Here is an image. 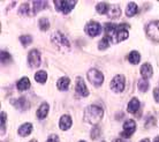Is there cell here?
<instances>
[{
    "label": "cell",
    "instance_id": "1",
    "mask_svg": "<svg viewBox=\"0 0 159 142\" xmlns=\"http://www.w3.org/2000/svg\"><path fill=\"white\" fill-rule=\"evenodd\" d=\"M104 29H105V36L104 37H106L111 44L120 43V42L128 38L127 29H129V24L106 23L104 26Z\"/></svg>",
    "mask_w": 159,
    "mask_h": 142
},
{
    "label": "cell",
    "instance_id": "2",
    "mask_svg": "<svg viewBox=\"0 0 159 142\" xmlns=\"http://www.w3.org/2000/svg\"><path fill=\"white\" fill-rule=\"evenodd\" d=\"M104 110L98 105H89L84 110V121L91 125H97L103 119Z\"/></svg>",
    "mask_w": 159,
    "mask_h": 142
},
{
    "label": "cell",
    "instance_id": "3",
    "mask_svg": "<svg viewBox=\"0 0 159 142\" xmlns=\"http://www.w3.org/2000/svg\"><path fill=\"white\" fill-rule=\"evenodd\" d=\"M51 40L52 43L54 44L57 47H59L61 51L67 52L70 50V43L66 36L60 31H56L53 32L51 36Z\"/></svg>",
    "mask_w": 159,
    "mask_h": 142
},
{
    "label": "cell",
    "instance_id": "4",
    "mask_svg": "<svg viewBox=\"0 0 159 142\" xmlns=\"http://www.w3.org/2000/svg\"><path fill=\"white\" fill-rule=\"evenodd\" d=\"M88 80L96 87H100L104 82V75L97 68H91L88 71Z\"/></svg>",
    "mask_w": 159,
    "mask_h": 142
},
{
    "label": "cell",
    "instance_id": "5",
    "mask_svg": "<svg viewBox=\"0 0 159 142\" xmlns=\"http://www.w3.org/2000/svg\"><path fill=\"white\" fill-rule=\"evenodd\" d=\"M145 32L150 40L159 42V20L151 21L150 23H148L145 27Z\"/></svg>",
    "mask_w": 159,
    "mask_h": 142
},
{
    "label": "cell",
    "instance_id": "6",
    "mask_svg": "<svg viewBox=\"0 0 159 142\" xmlns=\"http://www.w3.org/2000/svg\"><path fill=\"white\" fill-rule=\"evenodd\" d=\"M76 2L75 0H69V1H67V0H56L54 1V6H56L57 11L58 12H61L64 13V14H68V13L72 11L73 8L76 6Z\"/></svg>",
    "mask_w": 159,
    "mask_h": 142
},
{
    "label": "cell",
    "instance_id": "7",
    "mask_svg": "<svg viewBox=\"0 0 159 142\" xmlns=\"http://www.w3.org/2000/svg\"><path fill=\"white\" fill-rule=\"evenodd\" d=\"M125 86H126V78L121 74L116 75V76L112 79L111 84H110L112 91H114L116 94L122 92L123 89H125Z\"/></svg>",
    "mask_w": 159,
    "mask_h": 142
},
{
    "label": "cell",
    "instance_id": "8",
    "mask_svg": "<svg viewBox=\"0 0 159 142\" xmlns=\"http://www.w3.org/2000/svg\"><path fill=\"white\" fill-rule=\"evenodd\" d=\"M135 130H136V122L133 119H128V120H126V121L123 122V132H121L120 135L123 136V138L128 139L134 134Z\"/></svg>",
    "mask_w": 159,
    "mask_h": 142
},
{
    "label": "cell",
    "instance_id": "9",
    "mask_svg": "<svg viewBox=\"0 0 159 142\" xmlns=\"http://www.w3.org/2000/svg\"><path fill=\"white\" fill-rule=\"evenodd\" d=\"M28 63L30 65V67L36 68L38 67L42 63V58H40V52L37 49H34L29 52L28 54Z\"/></svg>",
    "mask_w": 159,
    "mask_h": 142
},
{
    "label": "cell",
    "instance_id": "10",
    "mask_svg": "<svg viewBox=\"0 0 159 142\" xmlns=\"http://www.w3.org/2000/svg\"><path fill=\"white\" fill-rule=\"evenodd\" d=\"M85 32L90 37H96L102 32V26L96 21H90L89 23L85 26Z\"/></svg>",
    "mask_w": 159,
    "mask_h": 142
},
{
    "label": "cell",
    "instance_id": "11",
    "mask_svg": "<svg viewBox=\"0 0 159 142\" xmlns=\"http://www.w3.org/2000/svg\"><path fill=\"white\" fill-rule=\"evenodd\" d=\"M75 90H76V94L79 95V96H81V97H87V96H89V90H88L87 88V84H85L84 80L81 76L76 78Z\"/></svg>",
    "mask_w": 159,
    "mask_h": 142
},
{
    "label": "cell",
    "instance_id": "12",
    "mask_svg": "<svg viewBox=\"0 0 159 142\" xmlns=\"http://www.w3.org/2000/svg\"><path fill=\"white\" fill-rule=\"evenodd\" d=\"M12 104L20 111L28 110L29 107H30V104H29V102L27 101L25 97H19V98L16 99H12Z\"/></svg>",
    "mask_w": 159,
    "mask_h": 142
},
{
    "label": "cell",
    "instance_id": "13",
    "mask_svg": "<svg viewBox=\"0 0 159 142\" xmlns=\"http://www.w3.org/2000/svg\"><path fill=\"white\" fill-rule=\"evenodd\" d=\"M72 124H73V120H72V117L69 115H64L61 116V118L59 120V127L61 130H69L70 127H72Z\"/></svg>",
    "mask_w": 159,
    "mask_h": 142
},
{
    "label": "cell",
    "instance_id": "14",
    "mask_svg": "<svg viewBox=\"0 0 159 142\" xmlns=\"http://www.w3.org/2000/svg\"><path fill=\"white\" fill-rule=\"evenodd\" d=\"M141 75H142V79H150L152 76V73H153V69H152V66L149 63H144L142 66H141Z\"/></svg>",
    "mask_w": 159,
    "mask_h": 142
},
{
    "label": "cell",
    "instance_id": "15",
    "mask_svg": "<svg viewBox=\"0 0 159 142\" xmlns=\"http://www.w3.org/2000/svg\"><path fill=\"white\" fill-rule=\"evenodd\" d=\"M48 111H50V105H48V103H42L40 104V107L37 109V112H36V116L38 119H45L46 118V116L48 115Z\"/></svg>",
    "mask_w": 159,
    "mask_h": 142
},
{
    "label": "cell",
    "instance_id": "16",
    "mask_svg": "<svg viewBox=\"0 0 159 142\" xmlns=\"http://www.w3.org/2000/svg\"><path fill=\"white\" fill-rule=\"evenodd\" d=\"M121 15V8L119 5H110L107 16L110 19H118Z\"/></svg>",
    "mask_w": 159,
    "mask_h": 142
},
{
    "label": "cell",
    "instance_id": "17",
    "mask_svg": "<svg viewBox=\"0 0 159 142\" xmlns=\"http://www.w3.org/2000/svg\"><path fill=\"white\" fill-rule=\"evenodd\" d=\"M31 132H32V124H30V122H24V124H22L19 127V130H17V133H19L20 136H28Z\"/></svg>",
    "mask_w": 159,
    "mask_h": 142
},
{
    "label": "cell",
    "instance_id": "18",
    "mask_svg": "<svg viewBox=\"0 0 159 142\" xmlns=\"http://www.w3.org/2000/svg\"><path fill=\"white\" fill-rule=\"evenodd\" d=\"M139 107H141V103H139V98L133 97V98L129 101V103H128L127 111L129 112V113H135L136 111H139Z\"/></svg>",
    "mask_w": 159,
    "mask_h": 142
},
{
    "label": "cell",
    "instance_id": "19",
    "mask_svg": "<svg viewBox=\"0 0 159 142\" xmlns=\"http://www.w3.org/2000/svg\"><path fill=\"white\" fill-rule=\"evenodd\" d=\"M16 87H17V90L19 91H24L28 90L30 88V80L27 78V76H23L22 79H20L16 83Z\"/></svg>",
    "mask_w": 159,
    "mask_h": 142
},
{
    "label": "cell",
    "instance_id": "20",
    "mask_svg": "<svg viewBox=\"0 0 159 142\" xmlns=\"http://www.w3.org/2000/svg\"><path fill=\"white\" fill-rule=\"evenodd\" d=\"M69 83H70V79L67 78V76H62V78H60L58 80V82H57V88L59 89V90H67L68 88H69Z\"/></svg>",
    "mask_w": 159,
    "mask_h": 142
},
{
    "label": "cell",
    "instance_id": "21",
    "mask_svg": "<svg viewBox=\"0 0 159 142\" xmlns=\"http://www.w3.org/2000/svg\"><path fill=\"white\" fill-rule=\"evenodd\" d=\"M48 7V2L46 1H34L32 2V12H31V15H36L37 13L44 9V8Z\"/></svg>",
    "mask_w": 159,
    "mask_h": 142
},
{
    "label": "cell",
    "instance_id": "22",
    "mask_svg": "<svg viewBox=\"0 0 159 142\" xmlns=\"http://www.w3.org/2000/svg\"><path fill=\"white\" fill-rule=\"evenodd\" d=\"M139 60H141V54L137 51H131L128 54V61L131 65H137V64H139Z\"/></svg>",
    "mask_w": 159,
    "mask_h": 142
},
{
    "label": "cell",
    "instance_id": "23",
    "mask_svg": "<svg viewBox=\"0 0 159 142\" xmlns=\"http://www.w3.org/2000/svg\"><path fill=\"white\" fill-rule=\"evenodd\" d=\"M139 11V8H137V5L135 2H129L127 5V8H126V15L131 17V16L136 15V13Z\"/></svg>",
    "mask_w": 159,
    "mask_h": 142
},
{
    "label": "cell",
    "instance_id": "24",
    "mask_svg": "<svg viewBox=\"0 0 159 142\" xmlns=\"http://www.w3.org/2000/svg\"><path fill=\"white\" fill-rule=\"evenodd\" d=\"M35 80L38 83H45L48 80V73L45 71H38L35 74Z\"/></svg>",
    "mask_w": 159,
    "mask_h": 142
},
{
    "label": "cell",
    "instance_id": "25",
    "mask_svg": "<svg viewBox=\"0 0 159 142\" xmlns=\"http://www.w3.org/2000/svg\"><path fill=\"white\" fill-rule=\"evenodd\" d=\"M108 7H110V4H106V2H99V4L96 5V11L99 13V14H107Z\"/></svg>",
    "mask_w": 159,
    "mask_h": 142
},
{
    "label": "cell",
    "instance_id": "26",
    "mask_svg": "<svg viewBox=\"0 0 159 142\" xmlns=\"http://www.w3.org/2000/svg\"><path fill=\"white\" fill-rule=\"evenodd\" d=\"M38 26H39L40 30H43V31H46L48 28H50V21H48L46 17H42V19L38 21Z\"/></svg>",
    "mask_w": 159,
    "mask_h": 142
},
{
    "label": "cell",
    "instance_id": "27",
    "mask_svg": "<svg viewBox=\"0 0 159 142\" xmlns=\"http://www.w3.org/2000/svg\"><path fill=\"white\" fill-rule=\"evenodd\" d=\"M137 87H139V91H142V92H147V90L149 89V82H148V80L141 79L139 81V84H137Z\"/></svg>",
    "mask_w": 159,
    "mask_h": 142
},
{
    "label": "cell",
    "instance_id": "28",
    "mask_svg": "<svg viewBox=\"0 0 159 142\" xmlns=\"http://www.w3.org/2000/svg\"><path fill=\"white\" fill-rule=\"evenodd\" d=\"M0 118H1V135H4L6 132V122H7V115L5 111H1Z\"/></svg>",
    "mask_w": 159,
    "mask_h": 142
},
{
    "label": "cell",
    "instance_id": "29",
    "mask_svg": "<svg viewBox=\"0 0 159 142\" xmlns=\"http://www.w3.org/2000/svg\"><path fill=\"white\" fill-rule=\"evenodd\" d=\"M29 11H31V9H30V6H29V4H22L20 6L19 14H20V15H27V14H29V15H30V12H29Z\"/></svg>",
    "mask_w": 159,
    "mask_h": 142
},
{
    "label": "cell",
    "instance_id": "30",
    "mask_svg": "<svg viewBox=\"0 0 159 142\" xmlns=\"http://www.w3.org/2000/svg\"><path fill=\"white\" fill-rule=\"evenodd\" d=\"M20 42L23 46H28L29 44L32 43V37L29 35H23L20 37Z\"/></svg>",
    "mask_w": 159,
    "mask_h": 142
},
{
    "label": "cell",
    "instance_id": "31",
    "mask_svg": "<svg viewBox=\"0 0 159 142\" xmlns=\"http://www.w3.org/2000/svg\"><path fill=\"white\" fill-rule=\"evenodd\" d=\"M110 44H111L110 40H108L106 37H104L103 40L98 43V49H99V50H105V49H107V47L110 46Z\"/></svg>",
    "mask_w": 159,
    "mask_h": 142
},
{
    "label": "cell",
    "instance_id": "32",
    "mask_svg": "<svg viewBox=\"0 0 159 142\" xmlns=\"http://www.w3.org/2000/svg\"><path fill=\"white\" fill-rule=\"evenodd\" d=\"M99 135H100V128L98 126H95L91 130V134H90V136H91L92 140H96V139L99 138Z\"/></svg>",
    "mask_w": 159,
    "mask_h": 142
},
{
    "label": "cell",
    "instance_id": "33",
    "mask_svg": "<svg viewBox=\"0 0 159 142\" xmlns=\"http://www.w3.org/2000/svg\"><path fill=\"white\" fill-rule=\"evenodd\" d=\"M155 124H156L155 117H151V116H150V117L147 118V121H145V125H144V126H145V128H150V127L153 126Z\"/></svg>",
    "mask_w": 159,
    "mask_h": 142
},
{
    "label": "cell",
    "instance_id": "34",
    "mask_svg": "<svg viewBox=\"0 0 159 142\" xmlns=\"http://www.w3.org/2000/svg\"><path fill=\"white\" fill-rule=\"evenodd\" d=\"M11 59H12V58H11V54H9L8 52H6V51L1 52V63L5 64V63H7V61H9Z\"/></svg>",
    "mask_w": 159,
    "mask_h": 142
},
{
    "label": "cell",
    "instance_id": "35",
    "mask_svg": "<svg viewBox=\"0 0 159 142\" xmlns=\"http://www.w3.org/2000/svg\"><path fill=\"white\" fill-rule=\"evenodd\" d=\"M46 142H59V136L57 134H51Z\"/></svg>",
    "mask_w": 159,
    "mask_h": 142
},
{
    "label": "cell",
    "instance_id": "36",
    "mask_svg": "<svg viewBox=\"0 0 159 142\" xmlns=\"http://www.w3.org/2000/svg\"><path fill=\"white\" fill-rule=\"evenodd\" d=\"M153 97H155L156 101L159 103V88H155V89H153Z\"/></svg>",
    "mask_w": 159,
    "mask_h": 142
},
{
    "label": "cell",
    "instance_id": "37",
    "mask_svg": "<svg viewBox=\"0 0 159 142\" xmlns=\"http://www.w3.org/2000/svg\"><path fill=\"white\" fill-rule=\"evenodd\" d=\"M112 142H125V141H122L121 139H114V140H113Z\"/></svg>",
    "mask_w": 159,
    "mask_h": 142
},
{
    "label": "cell",
    "instance_id": "38",
    "mask_svg": "<svg viewBox=\"0 0 159 142\" xmlns=\"http://www.w3.org/2000/svg\"><path fill=\"white\" fill-rule=\"evenodd\" d=\"M139 142H150V140L149 139H143V140H141Z\"/></svg>",
    "mask_w": 159,
    "mask_h": 142
},
{
    "label": "cell",
    "instance_id": "39",
    "mask_svg": "<svg viewBox=\"0 0 159 142\" xmlns=\"http://www.w3.org/2000/svg\"><path fill=\"white\" fill-rule=\"evenodd\" d=\"M153 142H159V135L155 139V140H153Z\"/></svg>",
    "mask_w": 159,
    "mask_h": 142
},
{
    "label": "cell",
    "instance_id": "40",
    "mask_svg": "<svg viewBox=\"0 0 159 142\" xmlns=\"http://www.w3.org/2000/svg\"><path fill=\"white\" fill-rule=\"evenodd\" d=\"M29 142H37V140H31V141H29Z\"/></svg>",
    "mask_w": 159,
    "mask_h": 142
},
{
    "label": "cell",
    "instance_id": "41",
    "mask_svg": "<svg viewBox=\"0 0 159 142\" xmlns=\"http://www.w3.org/2000/svg\"><path fill=\"white\" fill-rule=\"evenodd\" d=\"M80 142H85V141H83V140H82V141H80Z\"/></svg>",
    "mask_w": 159,
    "mask_h": 142
},
{
    "label": "cell",
    "instance_id": "42",
    "mask_svg": "<svg viewBox=\"0 0 159 142\" xmlns=\"http://www.w3.org/2000/svg\"><path fill=\"white\" fill-rule=\"evenodd\" d=\"M102 142H105V141H102Z\"/></svg>",
    "mask_w": 159,
    "mask_h": 142
}]
</instances>
